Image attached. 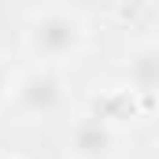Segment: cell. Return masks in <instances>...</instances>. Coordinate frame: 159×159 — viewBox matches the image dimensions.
Returning a JSON list of instances; mask_svg holds the SVG:
<instances>
[{"label": "cell", "instance_id": "4", "mask_svg": "<svg viewBox=\"0 0 159 159\" xmlns=\"http://www.w3.org/2000/svg\"><path fill=\"white\" fill-rule=\"evenodd\" d=\"M126 81L137 96L159 93V44H141L126 59Z\"/></svg>", "mask_w": 159, "mask_h": 159}, {"label": "cell", "instance_id": "7", "mask_svg": "<svg viewBox=\"0 0 159 159\" xmlns=\"http://www.w3.org/2000/svg\"><path fill=\"white\" fill-rule=\"evenodd\" d=\"M0 159H19V156H7V152H0Z\"/></svg>", "mask_w": 159, "mask_h": 159}, {"label": "cell", "instance_id": "5", "mask_svg": "<svg viewBox=\"0 0 159 159\" xmlns=\"http://www.w3.org/2000/svg\"><path fill=\"white\" fill-rule=\"evenodd\" d=\"M137 111H141V96H137L129 85H122V89H107V93H100V96L93 100V115L104 119L107 126H119V122L137 119Z\"/></svg>", "mask_w": 159, "mask_h": 159}, {"label": "cell", "instance_id": "3", "mask_svg": "<svg viewBox=\"0 0 159 159\" xmlns=\"http://www.w3.org/2000/svg\"><path fill=\"white\" fill-rule=\"evenodd\" d=\"M67 148H70V156H78V159H104V156H111V148H115V126H107V122L96 119V115H81V119L70 126Z\"/></svg>", "mask_w": 159, "mask_h": 159}, {"label": "cell", "instance_id": "2", "mask_svg": "<svg viewBox=\"0 0 159 159\" xmlns=\"http://www.w3.org/2000/svg\"><path fill=\"white\" fill-rule=\"evenodd\" d=\"M11 96H15V107H19L22 115H34V119L56 115V111L67 104V93H63L59 74H52V70H44V67L22 74V78L15 81Z\"/></svg>", "mask_w": 159, "mask_h": 159}, {"label": "cell", "instance_id": "1", "mask_svg": "<svg viewBox=\"0 0 159 159\" xmlns=\"http://www.w3.org/2000/svg\"><path fill=\"white\" fill-rule=\"evenodd\" d=\"M85 41V26L67 7H41L26 26V44L44 59H67Z\"/></svg>", "mask_w": 159, "mask_h": 159}, {"label": "cell", "instance_id": "6", "mask_svg": "<svg viewBox=\"0 0 159 159\" xmlns=\"http://www.w3.org/2000/svg\"><path fill=\"white\" fill-rule=\"evenodd\" d=\"M11 89H15V78H11L7 63L0 59V100H7V96H11Z\"/></svg>", "mask_w": 159, "mask_h": 159}]
</instances>
